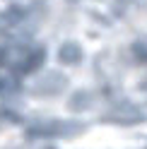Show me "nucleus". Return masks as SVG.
<instances>
[{
	"instance_id": "1",
	"label": "nucleus",
	"mask_w": 147,
	"mask_h": 149,
	"mask_svg": "<svg viewBox=\"0 0 147 149\" xmlns=\"http://www.w3.org/2000/svg\"><path fill=\"white\" fill-rule=\"evenodd\" d=\"M68 84L65 77H60L58 72H48L43 79H39V84H36V91H41V94H58V91Z\"/></svg>"
},
{
	"instance_id": "2",
	"label": "nucleus",
	"mask_w": 147,
	"mask_h": 149,
	"mask_svg": "<svg viewBox=\"0 0 147 149\" xmlns=\"http://www.w3.org/2000/svg\"><path fill=\"white\" fill-rule=\"evenodd\" d=\"M58 60L63 65H77L82 60V48H80V43L75 41H65L58 48Z\"/></svg>"
},
{
	"instance_id": "3",
	"label": "nucleus",
	"mask_w": 147,
	"mask_h": 149,
	"mask_svg": "<svg viewBox=\"0 0 147 149\" xmlns=\"http://www.w3.org/2000/svg\"><path fill=\"white\" fill-rule=\"evenodd\" d=\"M24 19H27V10L22 5H10L7 10H3V15H0V22L7 24V26H20Z\"/></svg>"
},
{
	"instance_id": "4",
	"label": "nucleus",
	"mask_w": 147,
	"mask_h": 149,
	"mask_svg": "<svg viewBox=\"0 0 147 149\" xmlns=\"http://www.w3.org/2000/svg\"><path fill=\"white\" fill-rule=\"evenodd\" d=\"M87 106H89V94H87V91H77V94L70 99V108L72 111H82Z\"/></svg>"
},
{
	"instance_id": "5",
	"label": "nucleus",
	"mask_w": 147,
	"mask_h": 149,
	"mask_svg": "<svg viewBox=\"0 0 147 149\" xmlns=\"http://www.w3.org/2000/svg\"><path fill=\"white\" fill-rule=\"evenodd\" d=\"M133 53H135V58L140 60V63H147V51H145L142 43H135V46H133Z\"/></svg>"
}]
</instances>
